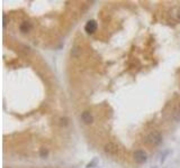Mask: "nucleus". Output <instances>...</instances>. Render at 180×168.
I'll use <instances>...</instances> for the list:
<instances>
[{"mask_svg": "<svg viewBox=\"0 0 180 168\" xmlns=\"http://www.w3.org/2000/svg\"><path fill=\"white\" fill-rule=\"evenodd\" d=\"M162 141V136L158 131H152L148 134V137L145 138V143L150 144V146H158Z\"/></svg>", "mask_w": 180, "mask_h": 168, "instance_id": "1", "label": "nucleus"}, {"mask_svg": "<svg viewBox=\"0 0 180 168\" xmlns=\"http://www.w3.org/2000/svg\"><path fill=\"white\" fill-rule=\"evenodd\" d=\"M105 152H106L107 155H109V156H113V157H116L118 152H119V148H118V146L115 142H107L106 144H105V148H104Z\"/></svg>", "mask_w": 180, "mask_h": 168, "instance_id": "2", "label": "nucleus"}, {"mask_svg": "<svg viewBox=\"0 0 180 168\" xmlns=\"http://www.w3.org/2000/svg\"><path fill=\"white\" fill-rule=\"evenodd\" d=\"M133 157H134V160L136 161L137 164H144L145 161L148 160V156H146V154H145L142 149H137V150H135V151H134V154H133Z\"/></svg>", "mask_w": 180, "mask_h": 168, "instance_id": "3", "label": "nucleus"}, {"mask_svg": "<svg viewBox=\"0 0 180 168\" xmlns=\"http://www.w3.org/2000/svg\"><path fill=\"white\" fill-rule=\"evenodd\" d=\"M97 28H98V25L95 20H89V21L86 24V26H84V30H86L88 34H94L97 30Z\"/></svg>", "mask_w": 180, "mask_h": 168, "instance_id": "4", "label": "nucleus"}, {"mask_svg": "<svg viewBox=\"0 0 180 168\" xmlns=\"http://www.w3.org/2000/svg\"><path fill=\"white\" fill-rule=\"evenodd\" d=\"M81 120H82V122L84 124H90L94 121V117L89 111H83L82 114H81Z\"/></svg>", "mask_w": 180, "mask_h": 168, "instance_id": "5", "label": "nucleus"}, {"mask_svg": "<svg viewBox=\"0 0 180 168\" xmlns=\"http://www.w3.org/2000/svg\"><path fill=\"white\" fill-rule=\"evenodd\" d=\"M33 28V26H32V22H29V21H24L20 24V26H19V30L22 33L24 34H26V33H28L30 32Z\"/></svg>", "mask_w": 180, "mask_h": 168, "instance_id": "6", "label": "nucleus"}, {"mask_svg": "<svg viewBox=\"0 0 180 168\" xmlns=\"http://www.w3.org/2000/svg\"><path fill=\"white\" fill-rule=\"evenodd\" d=\"M97 165H98V158H94V159L91 160L90 163H88V164H87L86 168H92V167H96Z\"/></svg>", "mask_w": 180, "mask_h": 168, "instance_id": "7", "label": "nucleus"}, {"mask_svg": "<svg viewBox=\"0 0 180 168\" xmlns=\"http://www.w3.org/2000/svg\"><path fill=\"white\" fill-rule=\"evenodd\" d=\"M39 156L42 158H46L49 156V149H46V148H42V149L39 150Z\"/></svg>", "mask_w": 180, "mask_h": 168, "instance_id": "8", "label": "nucleus"}, {"mask_svg": "<svg viewBox=\"0 0 180 168\" xmlns=\"http://www.w3.org/2000/svg\"><path fill=\"white\" fill-rule=\"evenodd\" d=\"M61 124L64 126V127L66 126V124H68V119H66V118H62V119H61Z\"/></svg>", "mask_w": 180, "mask_h": 168, "instance_id": "9", "label": "nucleus"}, {"mask_svg": "<svg viewBox=\"0 0 180 168\" xmlns=\"http://www.w3.org/2000/svg\"><path fill=\"white\" fill-rule=\"evenodd\" d=\"M169 152H170V151H169V150H167V151H164L163 156H162V157H161V163H163V161L165 160V156H167V155H168Z\"/></svg>", "mask_w": 180, "mask_h": 168, "instance_id": "10", "label": "nucleus"}, {"mask_svg": "<svg viewBox=\"0 0 180 168\" xmlns=\"http://www.w3.org/2000/svg\"><path fill=\"white\" fill-rule=\"evenodd\" d=\"M176 120H179L180 119V105H179V110L177 111V114H176Z\"/></svg>", "mask_w": 180, "mask_h": 168, "instance_id": "11", "label": "nucleus"}]
</instances>
